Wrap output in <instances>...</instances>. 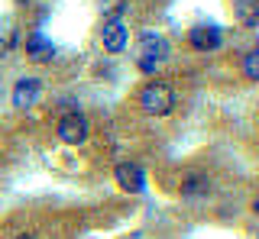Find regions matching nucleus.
<instances>
[{"instance_id": "4", "label": "nucleus", "mask_w": 259, "mask_h": 239, "mask_svg": "<svg viewBox=\"0 0 259 239\" xmlns=\"http://www.w3.org/2000/svg\"><path fill=\"white\" fill-rule=\"evenodd\" d=\"M26 58L36 62V65H46V62L55 58V42L52 39H46L42 33H32L26 39Z\"/></svg>"}, {"instance_id": "12", "label": "nucleus", "mask_w": 259, "mask_h": 239, "mask_svg": "<svg viewBox=\"0 0 259 239\" xmlns=\"http://www.w3.org/2000/svg\"><path fill=\"white\" fill-rule=\"evenodd\" d=\"M159 65H162V62H156V58H146V55H140V71H143V75H156V71H159Z\"/></svg>"}, {"instance_id": "14", "label": "nucleus", "mask_w": 259, "mask_h": 239, "mask_svg": "<svg viewBox=\"0 0 259 239\" xmlns=\"http://www.w3.org/2000/svg\"><path fill=\"white\" fill-rule=\"evenodd\" d=\"M16 4H29V0H16Z\"/></svg>"}, {"instance_id": "2", "label": "nucleus", "mask_w": 259, "mask_h": 239, "mask_svg": "<svg viewBox=\"0 0 259 239\" xmlns=\"http://www.w3.org/2000/svg\"><path fill=\"white\" fill-rule=\"evenodd\" d=\"M88 116L78 113V110H71V113H65L59 119V126H55V133H59V139L65 142V146H81V142L88 139Z\"/></svg>"}, {"instance_id": "6", "label": "nucleus", "mask_w": 259, "mask_h": 239, "mask_svg": "<svg viewBox=\"0 0 259 239\" xmlns=\"http://www.w3.org/2000/svg\"><path fill=\"white\" fill-rule=\"evenodd\" d=\"M188 42H191V49H198V52H214L217 45H221V29L217 26H194L191 33H188Z\"/></svg>"}, {"instance_id": "11", "label": "nucleus", "mask_w": 259, "mask_h": 239, "mask_svg": "<svg viewBox=\"0 0 259 239\" xmlns=\"http://www.w3.org/2000/svg\"><path fill=\"white\" fill-rule=\"evenodd\" d=\"M243 75L249 81H259V49H249L246 58H243Z\"/></svg>"}, {"instance_id": "8", "label": "nucleus", "mask_w": 259, "mask_h": 239, "mask_svg": "<svg viewBox=\"0 0 259 239\" xmlns=\"http://www.w3.org/2000/svg\"><path fill=\"white\" fill-rule=\"evenodd\" d=\"M233 17L246 29L259 26V0H233Z\"/></svg>"}, {"instance_id": "10", "label": "nucleus", "mask_w": 259, "mask_h": 239, "mask_svg": "<svg viewBox=\"0 0 259 239\" xmlns=\"http://www.w3.org/2000/svg\"><path fill=\"white\" fill-rule=\"evenodd\" d=\"M210 191V178L207 174H188L182 181V194L185 197H198V194H207Z\"/></svg>"}, {"instance_id": "9", "label": "nucleus", "mask_w": 259, "mask_h": 239, "mask_svg": "<svg viewBox=\"0 0 259 239\" xmlns=\"http://www.w3.org/2000/svg\"><path fill=\"white\" fill-rule=\"evenodd\" d=\"M168 52H172V49H168V42H165L162 36H156V33H146V36L140 39V55H146V58L162 62Z\"/></svg>"}, {"instance_id": "5", "label": "nucleus", "mask_w": 259, "mask_h": 239, "mask_svg": "<svg viewBox=\"0 0 259 239\" xmlns=\"http://www.w3.org/2000/svg\"><path fill=\"white\" fill-rule=\"evenodd\" d=\"M101 42L107 52H123L126 49V26L120 20H107L101 26Z\"/></svg>"}, {"instance_id": "1", "label": "nucleus", "mask_w": 259, "mask_h": 239, "mask_svg": "<svg viewBox=\"0 0 259 239\" xmlns=\"http://www.w3.org/2000/svg\"><path fill=\"white\" fill-rule=\"evenodd\" d=\"M140 107L149 116H165L175 110V91L165 81H149L140 91Z\"/></svg>"}, {"instance_id": "3", "label": "nucleus", "mask_w": 259, "mask_h": 239, "mask_svg": "<svg viewBox=\"0 0 259 239\" xmlns=\"http://www.w3.org/2000/svg\"><path fill=\"white\" fill-rule=\"evenodd\" d=\"M113 178H117V185L123 191H130V194H140L146 188V171L136 162H120L117 171H113Z\"/></svg>"}, {"instance_id": "13", "label": "nucleus", "mask_w": 259, "mask_h": 239, "mask_svg": "<svg viewBox=\"0 0 259 239\" xmlns=\"http://www.w3.org/2000/svg\"><path fill=\"white\" fill-rule=\"evenodd\" d=\"M13 239H36V233H16Z\"/></svg>"}, {"instance_id": "7", "label": "nucleus", "mask_w": 259, "mask_h": 239, "mask_svg": "<svg viewBox=\"0 0 259 239\" xmlns=\"http://www.w3.org/2000/svg\"><path fill=\"white\" fill-rule=\"evenodd\" d=\"M39 91H42V84L36 81V78H20V81L13 84V107L26 110L32 103L39 100Z\"/></svg>"}]
</instances>
